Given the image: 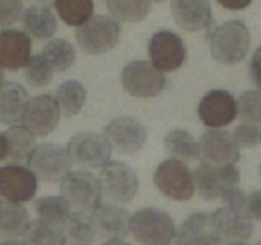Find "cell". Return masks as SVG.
I'll return each mask as SVG.
<instances>
[{
	"label": "cell",
	"mask_w": 261,
	"mask_h": 245,
	"mask_svg": "<svg viewBox=\"0 0 261 245\" xmlns=\"http://www.w3.org/2000/svg\"><path fill=\"white\" fill-rule=\"evenodd\" d=\"M130 232L140 245H170L176 237V225L167 212L147 207L132 216Z\"/></svg>",
	"instance_id": "obj_1"
},
{
	"label": "cell",
	"mask_w": 261,
	"mask_h": 245,
	"mask_svg": "<svg viewBox=\"0 0 261 245\" xmlns=\"http://www.w3.org/2000/svg\"><path fill=\"white\" fill-rule=\"evenodd\" d=\"M70 156L66 148L55 143L36 145L27 158V167L43 183H58L70 171Z\"/></svg>",
	"instance_id": "obj_5"
},
{
	"label": "cell",
	"mask_w": 261,
	"mask_h": 245,
	"mask_svg": "<svg viewBox=\"0 0 261 245\" xmlns=\"http://www.w3.org/2000/svg\"><path fill=\"white\" fill-rule=\"evenodd\" d=\"M251 43L246 24L241 20H228L216 28L211 37V54L218 63L233 65L244 60Z\"/></svg>",
	"instance_id": "obj_2"
},
{
	"label": "cell",
	"mask_w": 261,
	"mask_h": 245,
	"mask_svg": "<svg viewBox=\"0 0 261 245\" xmlns=\"http://www.w3.org/2000/svg\"><path fill=\"white\" fill-rule=\"evenodd\" d=\"M56 13L65 24L78 27L93 15V0H55Z\"/></svg>",
	"instance_id": "obj_32"
},
{
	"label": "cell",
	"mask_w": 261,
	"mask_h": 245,
	"mask_svg": "<svg viewBox=\"0 0 261 245\" xmlns=\"http://www.w3.org/2000/svg\"><path fill=\"white\" fill-rule=\"evenodd\" d=\"M41 55L58 71H65L71 68L76 58L75 48L65 38H54L48 41L42 48Z\"/></svg>",
	"instance_id": "obj_31"
},
{
	"label": "cell",
	"mask_w": 261,
	"mask_h": 245,
	"mask_svg": "<svg viewBox=\"0 0 261 245\" xmlns=\"http://www.w3.org/2000/svg\"><path fill=\"white\" fill-rule=\"evenodd\" d=\"M60 107L50 94H38L28 100L23 122L36 137H46L60 121Z\"/></svg>",
	"instance_id": "obj_12"
},
{
	"label": "cell",
	"mask_w": 261,
	"mask_h": 245,
	"mask_svg": "<svg viewBox=\"0 0 261 245\" xmlns=\"http://www.w3.org/2000/svg\"><path fill=\"white\" fill-rule=\"evenodd\" d=\"M87 93L84 87L78 81H66L56 91L55 100L58 101L60 111L65 117L78 115L86 104Z\"/></svg>",
	"instance_id": "obj_28"
},
{
	"label": "cell",
	"mask_w": 261,
	"mask_h": 245,
	"mask_svg": "<svg viewBox=\"0 0 261 245\" xmlns=\"http://www.w3.org/2000/svg\"><path fill=\"white\" fill-rule=\"evenodd\" d=\"M260 176H261V166H260Z\"/></svg>",
	"instance_id": "obj_48"
},
{
	"label": "cell",
	"mask_w": 261,
	"mask_h": 245,
	"mask_svg": "<svg viewBox=\"0 0 261 245\" xmlns=\"http://www.w3.org/2000/svg\"><path fill=\"white\" fill-rule=\"evenodd\" d=\"M228 245H249L244 241H231Z\"/></svg>",
	"instance_id": "obj_46"
},
{
	"label": "cell",
	"mask_w": 261,
	"mask_h": 245,
	"mask_svg": "<svg viewBox=\"0 0 261 245\" xmlns=\"http://www.w3.org/2000/svg\"><path fill=\"white\" fill-rule=\"evenodd\" d=\"M245 212L250 219L261 221V190L252 191L250 195L246 197Z\"/></svg>",
	"instance_id": "obj_38"
},
{
	"label": "cell",
	"mask_w": 261,
	"mask_h": 245,
	"mask_svg": "<svg viewBox=\"0 0 261 245\" xmlns=\"http://www.w3.org/2000/svg\"><path fill=\"white\" fill-rule=\"evenodd\" d=\"M38 179L32 171L19 163L0 167V197L15 203L31 201L37 193Z\"/></svg>",
	"instance_id": "obj_11"
},
{
	"label": "cell",
	"mask_w": 261,
	"mask_h": 245,
	"mask_svg": "<svg viewBox=\"0 0 261 245\" xmlns=\"http://www.w3.org/2000/svg\"><path fill=\"white\" fill-rule=\"evenodd\" d=\"M153 181L163 195L173 201H189L195 190L188 163L176 158L163 161L155 170Z\"/></svg>",
	"instance_id": "obj_6"
},
{
	"label": "cell",
	"mask_w": 261,
	"mask_h": 245,
	"mask_svg": "<svg viewBox=\"0 0 261 245\" xmlns=\"http://www.w3.org/2000/svg\"><path fill=\"white\" fill-rule=\"evenodd\" d=\"M150 2H154V3H165L166 0H150Z\"/></svg>",
	"instance_id": "obj_47"
},
{
	"label": "cell",
	"mask_w": 261,
	"mask_h": 245,
	"mask_svg": "<svg viewBox=\"0 0 261 245\" xmlns=\"http://www.w3.org/2000/svg\"><path fill=\"white\" fill-rule=\"evenodd\" d=\"M199 117L205 127L223 128L237 116V101L224 89L208 92L199 104Z\"/></svg>",
	"instance_id": "obj_15"
},
{
	"label": "cell",
	"mask_w": 261,
	"mask_h": 245,
	"mask_svg": "<svg viewBox=\"0 0 261 245\" xmlns=\"http://www.w3.org/2000/svg\"><path fill=\"white\" fill-rule=\"evenodd\" d=\"M171 14L178 27L189 32L208 30L212 26L209 0H171Z\"/></svg>",
	"instance_id": "obj_17"
},
{
	"label": "cell",
	"mask_w": 261,
	"mask_h": 245,
	"mask_svg": "<svg viewBox=\"0 0 261 245\" xmlns=\"http://www.w3.org/2000/svg\"><path fill=\"white\" fill-rule=\"evenodd\" d=\"M103 135L117 152L127 155L143 148L147 140V129L134 117L121 116L105 128Z\"/></svg>",
	"instance_id": "obj_14"
},
{
	"label": "cell",
	"mask_w": 261,
	"mask_h": 245,
	"mask_svg": "<svg viewBox=\"0 0 261 245\" xmlns=\"http://www.w3.org/2000/svg\"><path fill=\"white\" fill-rule=\"evenodd\" d=\"M7 156L13 163L27 161L28 156L36 147V135L24 125H13L4 133Z\"/></svg>",
	"instance_id": "obj_24"
},
{
	"label": "cell",
	"mask_w": 261,
	"mask_h": 245,
	"mask_svg": "<svg viewBox=\"0 0 261 245\" xmlns=\"http://www.w3.org/2000/svg\"><path fill=\"white\" fill-rule=\"evenodd\" d=\"M99 183L102 193L120 203L133 201L139 186L135 171L129 165L120 161H109L102 167Z\"/></svg>",
	"instance_id": "obj_10"
},
{
	"label": "cell",
	"mask_w": 261,
	"mask_h": 245,
	"mask_svg": "<svg viewBox=\"0 0 261 245\" xmlns=\"http://www.w3.org/2000/svg\"><path fill=\"white\" fill-rule=\"evenodd\" d=\"M61 197L71 211L92 214L101 204L102 188L99 179L88 171H69L60 184Z\"/></svg>",
	"instance_id": "obj_3"
},
{
	"label": "cell",
	"mask_w": 261,
	"mask_h": 245,
	"mask_svg": "<svg viewBox=\"0 0 261 245\" xmlns=\"http://www.w3.org/2000/svg\"><path fill=\"white\" fill-rule=\"evenodd\" d=\"M28 100L27 91L20 84L8 82L0 86V122L13 125L22 121Z\"/></svg>",
	"instance_id": "obj_21"
},
{
	"label": "cell",
	"mask_w": 261,
	"mask_h": 245,
	"mask_svg": "<svg viewBox=\"0 0 261 245\" xmlns=\"http://www.w3.org/2000/svg\"><path fill=\"white\" fill-rule=\"evenodd\" d=\"M194 185L204 201H216L224 191L219 166L203 162L193 173Z\"/></svg>",
	"instance_id": "obj_25"
},
{
	"label": "cell",
	"mask_w": 261,
	"mask_h": 245,
	"mask_svg": "<svg viewBox=\"0 0 261 245\" xmlns=\"http://www.w3.org/2000/svg\"><path fill=\"white\" fill-rule=\"evenodd\" d=\"M30 224V213L22 204L0 197V237L2 239H18L23 236Z\"/></svg>",
	"instance_id": "obj_22"
},
{
	"label": "cell",
	"mask_w": 261,
	"mask_h": 245,
	"mask_svg": "<svg viewBox=\"0 0 261 245\" xmlns=\"http://www.w3.org/2000/svg\"><path fill=\"white\" fill-rule=\"evenodd\" d=\"M5 74H4V70H3V68L0 66V86H3V84L5 83Z\"/></svg>",
	"instance_id": "obj_45"
},
{
	"label": "cell",
	"mask_w": 261,
	"mask_h": 245,
	"mask_svg": "<svg viewBox=\"0 0 261 245\" xmlns=\"http://www.w3.org/2000/svg\"><path fill=\"white\" fill-rule=\"evenodd\" d=\"M32 5H37V7H46L50 8L51 5H54V2L55 0H27Z\"/></svg>",
	"instance_id": "obj_41"
},
{
	"label": "cell",
	"mask_w": 261,
	"mask_h": 245,
	"mask_svg": "<svg viewBox=\"0 0 261 245\" xmlns=\"http://www.w3.org/2000/svg\"><path fill=\"white\" fill-rule=\"evenodd\" d=\"M250 77H251L255 86L259 87L261 89V46L257 47V50L255 51L254 56L251 59V64H250Z\"/></svg>",
	"instance_id": "obj_39"
},
{
	"label": "cell",
	"mask_w": 261,
	"mask_h": 245,
	"mask_svg": "<svg viewBox=\"0 0 261 245\" xmlns=\"http://www.w3.org/2000/svg\"><path fill=\"white\" fill-rule=\"evenodd\" d=\"M121 82L129 94L143 99L158 96L166 86L162 71L145 60H134L125 65Z\"/></svg>",
	"instance_id": "obj_7"
},
{
	"label": "cell",
	"mask_w": 261,
	"mask_h": 245,
	"mask_svg": "<svg viewBox=\"0 0 261 245\" xmlns=\"http://www.w3.org/2000/svg\"><path fill=\"white\" fill-rule=\"evenodd\" d=\"M27 245H65L66 235L63 227L46 224L41 219L31 222L23 235Z\"/></svg>",
	"instance_id": "obj_30"
},
{
	"label": "cell",
	"mask_w": 261,
	"mask_h": 245,
	"mask_svg": "<svg viewBox=\"0 0 261 245\" xmlns=\"http://www.w3.org/2000/svg\"><path fill=\"white\" fill-rule=\"evenodd\" d=\"M226 9L241 10L249 7L252 0H217Z\"/></svg>",
	"instance_id": "obj_40"
},
{
	"label": "cell",
	"mask_w": 261,
	"mask_h": 245,
	"mask_svg": "<svg viewBox=\"0 0 261 245\" xmlns=\"http://www.w3.org/2000/svg\"><path fill=\"white\" fill-rule=\"evenodd\" d=\"M237 115L241 121L261 129V91H246L237 101Z\"/></svg>",
	"instance_id": "obj_35"
},
{
	"label": "cell",
	"mask_w": 261,
	"mask_h": 245,
	"mask_svg": "<svg viewBox=\"0 0 261 245\" xmlns=\"http://www.w3.org/2000/svg\"><path fill=\"white\" fill-rule=\"evenodd\" d=\"M79 47L89 55H101L119 43L120 26L116 19L103 14L92 15L78 26L75 32Z\"/></svg>",
	"instance_id": "obj_4"
},
{
	"label": "cell",
	"mask_w": 261,
	"mask_h": 245,
	"mask_svg": "<svg viewBox=\"0 0 261 245\" xmlns=\"http://www.w3.org/2000/svg\"><path fill=\"white\" fill-rule=\"evenodd\" d=\"M31 37L24 31L7 28L0 32V66L9 70L23 68L31 58Z\"/></svg>",
	"instance_id": "obj_19"
},
{
	"label": "cell",
	"mask_w": 261,
	"mask_h": 245,
	"mask_svg": "<svg viewBox=\"0 0 261 245\" xmlns=\"http://www.w3.org/2000/svg\"><path fill=\"white\" fill-rule=\"evenodd\" d=\"M33 208L38 219L63 229L71 214L70 206L61 195L41 197L33 202Z\"/></svg>",
	"instance_id": "obj_26"
},
{
	"label": "cell",
	"mask_w": 261,
	"mask_h": 245,
	"mask_svg": "<svg viewBox=\"0 0 261 245\" xmlns=\"http://www.w3.org/2000/svg\"><path fill=\"white\" fill-rule=\"evenodd\" d=\"M65 235L73 245H91L96 236L92 214L71 211L65 225Z\"/></svg>",
	"instance_id": "obj_33"
},
{
	"label": "cell",
	"mask_w": 261,
	"mask_h": 245,
	"mask_svg": "<svg viewBox=\"0 0 261 245\" xmlns=\"http://www.w3.org/2000/svg\"><path fill=\"white\" fill-rule=\"evenodd\" d=\"M222 240L213 231L205 212L190 214L176 232L175 245H222Z\"/></svg>",
	"instance_id": "obj_20"
},
{
	"label": "cell",
	"mask_w": 261,
	"mask_h": 245,
	"mask_svg": "<svg viewBox=\"0 0 261 245\" xmlns=\"http://www.w3.org/2000/svg\"><path fill=\"white\" fill-rule=\"evenodd\" d=\"M54 69L42 55L31 56L24 65L25 82L33 88H42L53 81Z\"/></svg>",
	"instance_id": "obj_34"
},
{
	"label": "cell",
	"mask_w": 261,
	"mask_h": 245,
	"mask_svg": "<svg viewBox=\"0 0 261 245\" xmlns=\"http://www.w3.org/2000/svg\"><path fill=\"white\" fill-rule=\"evenodd\" d=\"M111 148L105 135L87 132L74 135L66 145L71 161L88 168H102L111 161Z\"/></svg>",
	"instance_id": "obj_9"
},
{
	"label": "cell",
	"mask_w": 261,
	"mask_h": 245,
	"mask_svg": "<svg viewBox=\"0 0 261 245\" xmlns=\"http://www.w3.org/2000/svg\"><path fill=\"white\" fill-rule=\"evenodd\" d=\"M0 245H27V242L24 240H18V239H8L7 241H4Z\"/></svg>",
	"instance_id": "obj_44"
},
{
	"label": "cell",
	"mask_w": 261,
	"mask_h": 245,
	"mask_svg": "<svg viewBox=\"0 0 261 245\" xmlns=\"http://www.w3.org/2000/svg\"><path fill=\"white\" fill-rule=\"evenodd\" d=\"M23 30L31 38L48 40L58 30V20L50 8L32 5L22 14Z\"/></svg>",
	"instance_id": "obj_23"
},
{
	"label": "cell",
	"mask_w": 261,
	"mask_h": 245,
	"mask_svg": "<svg viewBox=\"0 0 261 245\" xmlns=\"http://www.w3.org/2000/svg\"><path fill=\"white\" fill-rule=\"evenodd\" d=\"M233 138L236 140L237 145L242 148H252L256 147L261 143V130L260 128L251 124L239 125L233 130Z\"/></svg>",
	"instance_id": "obj_36"
},
{
	"label": "cell",
	"mask_w": 261,
	"mask_h": 245,
	"mask_svg": "<svg viewBox=\"0 0 261 245\" xmlns=\"http://www.w3.org/2000/svg\"><path fill=\"white\" fill-rule=\"evenodd\" d=\"M130 218L126 208L114 203L99 204L92 213L96 234L106 239L126 237L130 232Z\"/></svg>",
	"instance_id": "obj_18"
},
{
	"label": "cell",
	"mask_w": 261,
	"mask_h": 245,
	"mask_svg": "<svg viewBox=\"0 0 261 245\" xmlns=\"http://www.w3.org/2000/svg\"><path fill=\"white\" fill-rule=\"evenodd\" d=\"M23 0H0V28L9 27L22 18Z\"/></svg>",
	"instance_id": "obj_37"
},
{
	"label": "cell",
	"mask_w": 261,
	"mask_h": 245,
	"mask_svg": "<svg viewBox=\"0 0 261 245\" xmlns=\"http://www.w3.org/2000/svg\"><path fill=\"white\" fill-rule=\"evenodd\" d=\"M112 18L126 23H139L150 12V0H107Z\"/></svg>",
	"instance_id": "obj_29"
},
{
	"label": "cell",
	"mask_w": 261,
	"mask_h": 245,
	"mask_svg": "<svg viewBox=\"0 0 261 245\" xmlns=\"http://www.w3.org/2000/svg\"><path fill=\"white\" fill-rule=\"evenodd\" d=\"M5 156H7V147H5L4 134L0 133V161L5 160Z\"/></svg>",
	"instance_id": "obj_43"
},
{
	"label": "cell",
	"mask_w": 261,
	"mask_h": 245,
	"mask_svg": "<svg viewBox=\"0 0 261 245\" xmlns=\"http://www.w3.org/2000/svg\"><path fill=\"white\" fill-rule=\"evenodd\" d=\"M102 245H132V244L126 242L125 240L119 239V237H112V239H107Z\"/></svg>",
	"instance_id": "obj_42"
},
{
	"label": "cell",
	"mask_w": 261,
	"mask_h": 245,
	"mask_svg": "<svg viewBox=\"0 0 261 245\" xmlns=\"http://www.w3.org/2000/svg\"><path fill=\"white\" fill-rule=\"evenodd\" d=\"M203 162L221 166L236 163L240 160V147L233 135L227 130L212 128L206 130L199 142Z\"/></svg>",
	"instance_id": "obj_13"
},
{
	"label": "cell",
	"mask_w": 261,
	"mask_h": 245,
	"mask_svg": "<svg viewBox=\"0 0 261 245\" xmlns=\"http://www.w3.org/2000/svg\"><path fill=\"white\" fill-rule=\"evenodd\" d=\"M166 152L184 162L195 161L200 156V147L195 138L181 129L171 130L165 137Z\"/></svg>",
	"instance_id": "obj_27"
},
{
	"label": "cell",
	"mask_w": 261,
	"mask_h": 245,
	"mask_svg": "<svg viewBox=\"0 0 261 245\" xmlns=\"http://www.w3.org/2000/svg\"><path fill=\"white\" fill-rule=\"evenodd\" d=\"M259 245H261V242H260V244H259Z\"/></svg>",
	"instance_id": "obj_49"
},
{
	"label": "cell",
	"mask_w": 261,
	"mask_h": 245,
	"mask_svg": "<svg viewBox=\"0 0 261 245\" xmlns=\"http://www.w3.org/2000/svg\"><path fill=\"white\" fill-rule=\"evenodd\" d=\"M213 231L222 241H245L252 234V222L244 211L223 206L209 214Z\"/></svg>",
	"instance_id": "obj_16"
},
{
	"label": "cell",
	"mask_w": 261,
	"mask_h": 245,
	"mask_svg": "<svg viewBox=\"0 0 261 245\" xmlns=\"http://www.w3.org/2000/svg\"><path fill=\"white\" fill-rule=\"evenodd\" d=\"M148 54L153 65L163 73L175 71L186 60V46L175 32L162 30L155 32L148 43Z\"/></svg>",
	"instance_id": "obj_8"
}]
</instances>
